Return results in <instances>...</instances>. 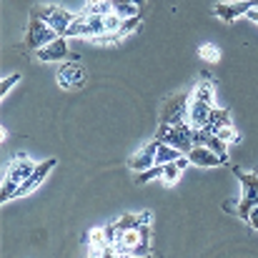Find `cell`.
<instances>
[{
  "mask_svg": "<svg viewBox=\"0 0 258 258\" xmlns=\"http://www.w3.org/2000/svg\"><path fill=\"white\" fill-rule=\"evenodd\" d=\"M110 256H151V223H138L125 231H115Z\"/></svg>",
  "mask_w": 258,
  "mask_h": 258,
  "instance_id": "6da1fadb",
  "label": "cell"
},
{
  "mask_svg": "<svg viewBox=\"0 0 258 258\" xmlns=\"http://www.w3.org/2000/svg\"><path fill=\"white\" fill-rule=\"evenodd\" d=\"M233 175L238 178L243 193H241L238 201H231V198L223 201V211L231 213V216H238L241 221L248 223V213H251V208H256L258 206V175L256 173H246L241 166H233Z\"/></svg>",
  "mask_w": 258,
  "mask_h": 258,
  "instance_id": "7a4b0ae2",
  "label": "cell"
},
{
  "mask_svg": "<svg viewBox=\"0 0 258 258\" xmlns=\"http://www.w3.org/2000/svg\"><path fill=\"white\" fill-rule=\"evenodd\" d=\"M38 163H33L28 156H15L10 163H8V173H5V180H3V188H0V203H8L15 198L18 188L25 183V178L33 173Z\"/></svg>",
  "mask_w": 258,
  "mask_h": 258,
  "instance_id": "3957f363",
  "label": "cell"
},
{
  "mask_svg": "<svg viewBox=\"0 0 258 258\" xmlns=\"http://www.w3.org/2000/svg\"><path fill=\"white\" fill-rule=\"evenodd\" d=\"M156 141L168 143L173 148H178L183 156H188V151L193 148V125L188 120H180V123H158Z\"/></svg>",
  "mask_w": 258,
  "mask_h": 258,
  "instance_id": "277c9868",
  "label": "cell"
},
{
  "mask_svg": "<svg viewBox=\"0 0 258 258\" xmlns=\"http://www.w3.org/2000/svg\"><path fill=\"white\" fill-rule=\"evenodd\" d=\"M58 38V33L35 13V10H30L28 13V28H25V40H23V50H28V53H35V50H40L43 45H48L50 40H55Z\"/></svg>",
  "mask_w": 258,
  "mask_h": 258,
  "instance_id": "5b68a950",
  "label": "cell"
},
{
  "mask_svg": "<svg viewBox=\"0 0 258 258\" xmlns=\"http://www.w3.org/2000/svg\"><path fill=\"white\" fill-rule=\"evenodd\" d=\"M103 33H105V15H95V13H86V10L81 15H76V20L68 28V38L93 40V38H98Z\"/></svg>",
  "mask_w": 258,
  "mask_h": 258,
  "instance_id": "8992f818",
  "label": "cell"
},
{
  "mask_svg": "<svg viewBox=\"0 0 258 258\" xmlns=\"http://www.w3.org/2000/svg\"><path fill=\"white\" fill-rule=\"evenodd\" d=\"M33 10H35L58 35H68V28H71V23L76 20V15H73L71 10L60 8V5H35Z\"/></svg>",
  "mask_w": 258,
  "mask_h": 258,
  "instance_id": "52a82bcc",
  "label": "cell"
},
{
  "mask_svg": "<svg viewBox=\"0 0 258 258\" xmlns=\"http://www.w3.org/2000/svg\"><path fill=\"white\" fill-rule=\"evenodd\" d=\"M55 166H58V158H45V161H40V163L33 168V173L25 178V183L18 188L15 198H25V196H30L33 190H38V188L43 185V180L48 178V173L53 171Z\"/></svg>",
  "mask_w": 258,
  "mask_h": 258,
  "instance_id": "ba28073f",
  "label": "cell"
},
{
  "mask_svg": "<svg viewBox=\"0 0 258 258\" xmlns=\"http://www.w3.org/2000/svg\"><path fill=\"white\" fill-rule=\"evenodd\" d=\"M188 105H190V98H188L185 93L168 98V100L161 105V118H158V123H180V120H185Z\"/></svg>",
  "mask_w": 258,
  "mask_h": 258,
  "instance_id": "9c48e42d",
  "label": "cell"
},
{
  "mask_svg": "<svg viewBox=\"0 0 258 258\" xmlns=\"http://www.w3.org/2000/svg\"><path fill=\"white\" fill-rule=\"evenodd\" d=\"M55 81H58V86L63 90H78L86 83V68L81 63H76V60L73 63H63L58 68V73H55Z\"/></svg>",
  "mask_w": 258,
  "mask_h": 258,
  "instance_id": "30bf717a",
  "label": "cell"
},
{
  "mask_svg": "<svg viewBox=\"0 0 258 258\" xmlns=\"http://www.w3.org/2000/svg\"><path fill=\"white\" fill-rule=\"evenodd\" d=\"M253 0H231V3H216L213 5V15L221 18L223 23H236L238 18H243L248 10H253Z\"/></svg>",
  "mask_w": 258,
  "mask_h": 258,
  "instance_id": "8fae6325",
  "label": "cell"
},
{
  "mask_svg": "<svg viewBox=\"0 0 258 258\" xmlns=\"http://www.w3.org/2000/svg\"><path fill=\"white\" fill-rule=\"evenodd\" d=\"M35 58L43 63H53V60H68L71 50H68V35H58L55 40H50L48 45H43L40 50H35Z\"/></svg>",
  "mask_w": 258,
  "mask_h": 258,
  "instance_id": "7c38bea8",
  "label": "cell"
},
{
  "mask_svg": "<svg viewBox=\"0 0 258 258\" xmlns=\"http://www.w3.org/2000/svg\"><path fill=\"white\" fill-rule=\"evenodd\" d=\"M188 161L193 166H201V168H216V166H228V161L223 156H218L216 151L206 148V146H193L188 151Z\"/></svg>",
  "mask_w": 258,
  "mask_h": 258,
  "instance_id": "4fadbf2b",
  "label": "cell"
},
{
  "mask_svg": "<svg viewBox=\"0 0 258 258\" xmlns=\"http://www.w3.org/2000/svg\"><path fill=\"white\" fill-rule=\"evenodd\" d=\"M158 146H161V141H156L153 138V143H148V146H143L138 153H133L131 158H128V168L131 171H148L151 166H156V153H158Z\"/></svg>",
  "mask_w": 258,
  "mask_h": 258,
  "instance_id": "5bb4252c",
  "label": "cell"
},
{
  "mask_svg": "<svg viewBox=\"0 0 258 258\" xmlns=\"http://www.w3.org/2000/svg\"><path fill=\"white\" fill-rule=\"evenodd\" d=\"M211 110H213V105L190 98V105H188V123H190L193 128H203L206 120H208V115H211Z\"/></svg>",
  "mask_w": 258,
  "mask_h": 258,
  "instance_id": "9a60e30c",
  "label": "cell"
},
{
  "mask_svg": "<svg viewBox=\"0 0 258 258\" xmlns=\"http://www.w3.org/2000/svg\"><path fill=\"white\" fill-rule=\"evenodd\" d=\"M190 98L193 100H201V103H208V105H216V81L211 76L201 78L196 90L190 93Z\"/></svg>",
  "mask_w": 258,
  "mask_h": 258,
  "instance_id": "2e32d148",
  "label": "cell"
},
{
  "mask_svg": "<svg viewBox=\"0 0 258 258\" xmlns=\"http://www.w3.org/2000/svg\"><path fill=\"white\" fill-rule=\"evenodd\" d=\"M188 163H190V161H188V156H180L178 161L163 163V175H161L163 185H175V183H178V178L183 175V171H185V166H188Z\"/></svg>",
  "mask_w": 258,
  "mask_h": 258,
  "instance_id": "e0dca14e",
  "label": "cell"
},
{
  "mask_svg": "<svg viewBox=\"0 0 258 258\" xmlns=\"http://www.w3.org/2000/svg\"><path fill=\"white\" fill-rule=\"evenodd\" d=\"M223 125H231V113L228 110H223V108H216L213 105V110H211V115H208V120H206V131H211V133H218Z\"/></svg>",
  "mask_w": 258,
  "mask_h": 258,
  "instance_id": "ac0fdd59",
  "label": "cell"
},
{
  "mask_svg": "<svg viewBox=\"0 0 258 258\" xmlns=\"http://www.w3.org/2000/svg\"><path fill=\"white\" fill-rule=\"evenodd\" d=\"M143 8H138L133 0H113V13H118L120 18H133V15H141Z\"/></svg>",
  "mask_w": 258,
  "mask_h": 258,
  "instance_id": "d6986e66",
  "label": "cell"
},
{
  "mask_svg": "<svg viewBox=\"0 0 258 258\" xmlns=\"http://www.w3.org/2000/svg\"><path fill=\"white\" fill-rule=\"evenodd\" d=\"M183 153L178 148H173L168 143H161L158 146V153H156V163H171V161H178Z\"/></svg>",
  "mask_w": 258,
  "mask_h": 258,
  "instance_id": "ffe728a7",
  "label": "cell"
},
{
  "mask_svg": "<svg viewBox=\"0 0 258 258\" xmlns=\"http://www.w3.org/2000/svg\"><path fill=\"white\" fill-rule=\"evenodd\" d=\"M86 13H95V15H108L113 13V0H88Z\"/></svg>",
  "mask_w": 258,
  "mask_h": 258,
  "instance_id": "44dd1931",
  "label": "cell"
},
{
  "mask_svg": "<svg viewBox=\"0 0 258 258\" xmlns=\"http://www.w3.org/2000/svg\"><path fill=\"white\" fill-rule=\"evenodd\" d=\"M198 55H201V60H206V63H218V60H221V50H218L213 43H203V45L198 48Z\"/></svg>",
  "mask_w": 258,
  "mask_h": 258,
  "instance_id": "7402d4cb",
  "label": "cell"
},
{
  "mask_svg": "<svg viewBox=\"0 0 258 258\" xmlns=\"http://www.w3.org/2000/svg\"><path fill=\"white\" fill-rule=\"evenodd\" d=\"M218 136H221L226 143H241V133L233 128V123H231V125H223V128L218 131Z\"/></svg>",
  "mask_w": 258,
  "mask_h": 258,
  "instance_id": "603a6c76",
  "label": "cell"
},
{
  "mask_svg": "<svg viewBox=\"0 0 258 258\" xmlns=\"http://www.w3.org/2000/svg\"><path fill=\"white\" fill-rule=\"evenodd\" d=\"M20 81H23V76H20V73H13L10 78H3V83H0V98H5V95L10 93V88H15Z\"/></svg>",
  "mask_w": 258,
  "mask_h": 258,
  "instance_id": "cb8c5ba5",
  "label": "cell"
},
{
  "mask_svg": "<svg viewBox=\"0 0 258 258\" xmlns=\"http://www.w3.org/2000/svg\"><path fill=\"white\" fill-rule=\"evenodd\" d=\"M243 18H246V20H251V23H256V25H258V8H253V10H248V13H246Z\"/></svg>",
  "mask_w": 258,
  "mask_h": 258,
  "instance_id": "d4e9b609",
  "label": "cell"
},
{
  "mask_svg": "<svg viewBox=\"0 0 258 258\" xmlns=\"http://www.w3.org/2000/svg\"><path fill=\"white\" fill-rule=\"evenodd\" d=\"M133 3H136L138 8H143V3H146V0H133Z\"/></svg>",
  "mask_w": 258,
  "mask_h": 258,
  "instance_id": "484cf974",
  "label": "cell"
},
{
  "mask_svg": "<svg viewBox=\"0 0 258 258\" xmlns=\"http://www.w3.org/2000/svg\"><path fill=\"white\" fill-rule=\"evenodd\" d=\"M253 173H256V175H258V166H256V168H253Z\"/></svg>",
  "mask_w": 258,
  "mask_h": 258,
  "instance_id": "4316f807",
  "label": "cell"
},
{
  "mask_svg": "<svg viewBox=\"0 0 258 258\" xmlns=\"http://www.w3.org/2000/svg\"><path fill=\"white\" fill-rule=\"evenodd\" d=\"M253 5H256V8H258V0H253Z\"/></svg>",
  "mask_w": 258,
  "mask_h": 258,
  "instance_id": "83f0119b",
  "label": "cell"
}]
</instances>
